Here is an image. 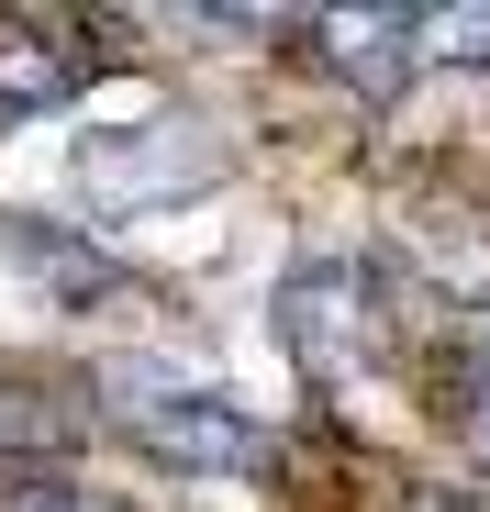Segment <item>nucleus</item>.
Returning <instances> with one entry per match:
<instances>
[{"label":"nucleus","mask_w":490,"mask_h":512,"mask_svg":"<svg viewBox=\"0 0 490 512\" xmlns=\"http://www.w3.org/2000/svg\"><path fill=\"white\" fill-rule=\"evenodd\" d=\"M223 134L168 112V123H112L78 145V190H90V212H168V201H201L223 179Z\"/></svg>","instance_id":"nucleus-2"},{"label":"nucleus","mask_w":490,"mask_h":512,"mask_svg":"<svg viewBox=\"0 0 490 512\" xmlns=\"http://www.w3.org/2000/svg\"><path fill=\"white\" fill-rule=\"evenodd\" d=\"M279 346L312 390H346L368 357H379V290L357 256H290V279H279Z\"/></svg>","instance_id":"nucleus-3"},{"label":"nucleus","mask_w":490,"mask_h":512,"mask_svg":"<svg viewBox=\"0 0 490 512\" xmlns=\"http://www.w3.org/2000/svg\"><path fill=\"white\" fill-rule=\"evenodd\" d=\"M90 412L112 423L134 457L179 468V479H268L279 468V435L234 390L179 379V368H156V357H101L90 368Z\"/></svg>","instance_id":"nucleus-1"},{"label":"nucleus","mask_w":490,"mask_h":512,"mask_svg":"<svg viewBox=\"0 0 490 512\" xmlns=\"http://www.w3.org/2000/svg\"><path fill=\"white\" fill-rule=\"evenodd\" d=\"M301 34H312V56L335 67L357 101H390L401 78L424 67V12H301Z\"/></svg>","instance_id":"nucleus-5"},{"label":"nucleus","mask_w":490,"mask_h":512,"mask_svg":"<svg viewBox=\"0 0 490 512\" xmlns=\"http://www.w3.org/2000/svg\"><path fill=\"white\" fill-rule=\"evenodd\" d=\"M90 401H78L67 379H34V368H0V457H34V468H56L78 435H90Z\"/></svg>","instance_id":"nucleus-6"},{"label":"nucleus","mask_w":490,"mask_h":512,"mask_svg":"<svg viewBox=\"0 0 490 512\" xmlns=\"http://www.w3.org/2000/svg\"><path fill=\"white\" fill-rule=\"evenodd\" d=\"M457 435H468V457L490 468V301H479V334H468V379H457Z\"/></svg>","instance_id":"nucleus-9"},{"label":"nucleus","mask_w":490,"mask_h":512,"mask_svg":"<svg viewBox=\"0 0 490 512\" xmlns=\"http://www.w3.org/2000/svg\"><path fill=\"white\" fill-rule=\"evenodd\" d=\"M0 512H134V501L101 490V479H78V468H23L12 490H0Z\"/></svg>","instance_id":"nucleus-8"},{"label":"nucleus","mask_w":490,"mask_h":512,"mask_svg":"<svg viewBox=\"0 0 490 512\" xmlns=\"http://www.w3.org/2000/svg\"><path fill=\"white\" fill-rule=\"evenodd\" d=\"M424 512H468V501H424Z\"/></svg>","instance_id":"nucleus-11"},{"label":"nucleus","mask_w":490,"mask_h":512,"mask_svg":"<svg viewBox=\"0 0 490 512\" xmlns=\"http://www.w3.org/2000/svg\"><path fill=\"white\" fill-rule=\"evenodd\" d=\"M112 67H123V45H112L101 12H0V134L67 112Z\"/></svg>","instance_id":"nucleus-4"},{"label":"nucleus","mask_w":490,"mask_h":512,"mask_svg":"<svg viewBox=\"0 0 490 512\" xmlns=\"http://www.w3.org/2000/svg\"><path fill=\"white\" fill-rule=\"evenodd\" d=\"M0 256H23L56 301H112V290H123V268H112L101 245H78V234H56V223H34V212H0Z\"/></svg>","instance_id":"nucleus-7"},{"label":"nucleus","mask_w":490,"mask_h":512,"mask_svg":"<svg viewBox=\"0 0 490 512\" xmlns=\"http://www.w3.org/2000/svg\"><path fill=\"white\" fill-rule=\"evenodd\" d=\"M424 56L490 67V0H468V12H424Z\"/></svg>","instance_id":"nucleus-10"}]
</instances>
